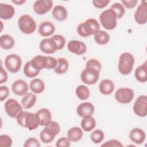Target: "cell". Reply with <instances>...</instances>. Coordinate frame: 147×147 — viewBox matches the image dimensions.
<instances>
[{"mask_svg": "<svg viewBox=\"0 0 147 147\" xmlns=\"http://www.w3.org/2000/svg\"><path fill=\"white\" fill-rule=\"evenodd\" d=\"M100 30V25L94 18H89L81 22L77 27V32L83 37H87L96 34Z\"/></svg>", "mask_w": 147, "mask_h": 147, "instance_id": "1", "label": "cell"}, {"mask_svg": "<svg viewBox=\"0 0 147 147\" xmlns=\"http://www.w3.org/2000/svg\"><path fill=\"white\" fill-rule=\"evenodd\" d=\"M17 122L23 127L33 130L40 125V119L37 113L23 111L17 118Z\"/></svg>", "mask_w": 147, "mask_h": 147, "instance_id": "2", "label": "cell"}, {"mask_svg": "<svg viewBox=\"0 0 147 147\" xmlns=\"http://www.w3.org/2000/svg\"><path fill=\"white\" fill-rule=\"evenodd\" d=\"M60 131L59 124L56 121H51L40 132V138L44 144H49L54 140Z\"/></svg>", "mask_w": 147, "mask_h": 147, "instance_id": "3", "label": "cell"}, {"mask_svg": "<svg viewBox=\"0 0 147 147\" xmlns=\"http://www.w3.org/2000/svg\"><path fill=\"white\" fill-rule=\"evenodd\" d=\"M134 64V58L132 54L129 52L122 53L119 59L118 71L123 75L131 73Z\"/></svg>", "mask_w": 147, "mask_h": 147, "instance_id": "4", "label": "cell"}, {"mask_svg": "<svg viewBox=\"0 0 147 147\" xmlns=\"http://www.w3.org/2000/svg\"><path fill=\"white\" fill-rule=\"evenodd\" d=\"M117 16L112 9H106L102 12L99 16V21L102 26L107 30H113L117 24Z\"/></svg>", "mask_w": 147, "mask_h": 147, "instance_id": "5", "label": "cell"}, {"mask_svg": "<svg viewBox=\"0 0 147 147\" xmlns=\"http://www.w3.org/2000/svg\"><path fill=\"white\" fill-rule=\"evenodd\" d=\"M18 25L20 30L26 34H32L36 29V23L35 21L28 14L21 16L18 19Z\"/></svg>", "mask_w": 147, "mask_h": 147, "instance_id": "6", "label": "cell"}, {"mask_svg": "<svg viewBox=\"0 0 147 147\" xmlns=\"http://www.w3.org/2000/svg\"><path fill=\"white\" fill-rule=\"evenodd\" d=\"M4 109L6 114L10 117L17 118L23 112L22 106L16 99H9L6 101Z\"/></svg>", "mask_w": 147, "mask_h": 147, "instance_id": "7", "label": "cell"}, {"mask_svg": "<svg viewBox=\"0 0 147 147\" xmlns=\"http://www.w3.org/2000/svg\"><path fill=\"white\" fill-rule=\"evenodd\" d=\"M5 65L11 73H16L20 71L22 65V60L16 54H10L5 59Z\"/></svg>", "mask_w": 147, "mask_h": 147, "instance_id": "8", "label": "cell"}, {"mask_svg": "<svg viewBox=\"0 0 147 147\" xmlns=\"http://www.w3.org/2000/svg\"><path fill=\"white\" fill-rule=\"evenodd\" d=\"M99 71L92 68H85L80 74L81 80L85 84L92 85L95 84L99 78Z\"/></svg>", "mask_w": 147, "mask_h": 147, "instance_id": "9", "label": "cell"}, {"mask_svg": "<svg viewBox=\"0 0 147 147\" xmlns=\"http://www.w3.org/2000/svg\"><path fill=\"white\" fill-rule=\"evenodd\" d=\"M134 97L133 90L130 88L122 87L118 89L115 93L116 100L122 104L130 103Z\"/></svg>", "mask_w": 147, "mask_h": 147, "instance_id": "10", "label": "cell"}, {"mask_svg": "<svg viewBox=\"0 0 147 147\" xmlns=\"http://www.w3.org/2000/svg\"><path fill=\"white\" fill-rule=\"evenodd\" d=\"M134 113L140 117H144L147 114V96L145 95L139 96L133 105Z\"/></svg>", "mask_w": 147, "mask_h": 147, "instance_id": "11", "label": "cell"}, {"mask_svg": "<svg viewBox=\"0 0 147 147\" xmlns=\"http://www.w3.org/2000/svg\"><path fill=\"white\" fill-rule=\"evenodd\" d=\"M134 19L140 25L145 24L147 22V1H142L138 6L134 13Z\"/></svg>", "mask_w": 147, "mask_h": 147, "instance_id": "12", "label": "cell"}, {"mask_svg": "<svg viewBox=\"0 0 147 147\" xmlns=\"http://www.w3.org/2000/svg\"><path fill=\"white\" fill-rule=\"evenodd\" d=\"M53 7L52 1L38 0L34 2L33 8L34 12L38 15H44L51 10Z\"/></svg>", "mask_w": 147, "mask_h": 147, "instance_id": "13", "label": "cell"}, {"mask_svg": "<svg viewBox=\"0 0 147 147\" xmlns=\"http://www.w3.org/2000/svg\"><path fill=\"white\" fill-rule=\"evenodd\" d=\"M68 51L76 55H82L87 51V46L85 43L79 40H71L67 44Z\"/></svg>", "mask_w": 147, "mask_h": 147, "instance_id": "14", "label": "cell"}, {"mask_svg": "<svg viewBox=\"0 0 147 147\" xmlns=\"http://www.w3.org/2000/svg\"><path fill=\"white\" fill-rule=\"evenodd\" d=\"M40 49L46 54H52L57 51V47L52 37L44 38L41 41L39 45Z\"/></svg>", "mask_w": 147, "mask_h": 147, "instance_id": "15", "label": "cell"}, {"mask_svg": "<svg viewBox=\"0 0 147 147\" xmlns=\"http://www.w3.org/2000/svg\"><path fill=\"white\" fill-rule=\"evenodd\" d=\"M13 92L18 96H24L29 90L28 83L24 80L18 79L15 80L11 85Z\"/></svg>", "mask_w": 147, "mask_h": 147, "instance_id": "16", "label": "cell"}, {"mask_svg": "<svg viewBox=\"0 0 147 147\" xmlns=\"http://www.w3.org/2000/svg\"><path fill=\"white\" fill-rule=\"evenodd\" d=\"M94 105L88 102H85L79 104L76 108L77 114L83 118L85 116L91 115L94 113Z\"/></svg>", "mask_w": 147, "mask_h": 147, "instance_id": "17", "label": "cell"}, {"mask_svg": "<svg viewBox=\"0 0 147 147\" xmlns=\"http://www.w3.org/2000/svg\"><path fill=\"white\" fill-rule=\"evenodd\" d=\"M129 138L133 142L140 145L144 142L146 138V134L142 129L136 127L130 130Z\"/></svg>", "mask_w": 147, "mask_h": 147, "instance_id": "18", "label": "cell"}, {"mask_svg": "<svg viewBox=\"0 0 147 147\" xmlns=\"http://www.w3.org/2000/svg\"><path fill=\"white\" fill-rule=\"evenodd\" d=\"M38 33L42 37H48L53 34L55 31L54 25L48 21L42 22L38 26Z\"/></svg>", "mask_w": 147, "mask_h": 147, "instance_id": "19", "label": "cell"}, {"mask_svg": "<svg viewBox=\"0 0 147 147\" xmlns=\"http://www.w3.org/2000/svg\"><path fill=\"white\" fill-rule=\"evenodd\" d=\"M32 65L37 70H41L46 68L48 65L47 56L42 55H37L30 60Z\"/></svg>", "mask_w": 147, "mask_h": 147, "instance_id": "20", "label": "cell"}, {"mask_svg": "<svg viewBox=\"0 0 147 147\" xmlns=\"http://www.w3.org/2000/svg\"><path fill=\"white\" fill-rule=\"evenodd\" d=\"M15 10L13 6L6 4H0V18L2 20H7L11 19L14 15Z\"/></svg>", "mask_w": 147, "mask_h": 147, "instance_id": "21", "label": "cell"}, {"mask_svg": "<svg viewBox=\"0 0 147 147\" xmlns=\"http://www.w3.org/2000/svg\"><path fill=\"white\" fill-rule=\"evenodd\" d=\"M115 85L113 82L110 79H103L99 84V90L100 93L105 95L111 94L114 90Z\"/></svg>", "mask_w": 147, "mask_h": 147, "instance_id": "22", "label": "cell"}, {"mask_svg": "<svg viewBox=\"0 0 147 147\" xmlns=\"http://www.w3.org/2000/svg\"><path fill=\"white\" fill-rule=\"evenodd\" d=\"M53 18L59 21H63L68 17V11L65 7L62 5H56L52 11Z\"/></svg>", "mask_w": 147, "mask_h": 147, "instance_id": "23", "label": "cell"}, {"mask_svg": "<svg viewBox=\"0 0 147 147\" xmlns=\"http://www.w3.org/2000/svg\"><path fill=\"white\" fill-rule=\"evenodd\" d=\"M134 76L136 80L141 83H145L147 81V63L146 61L136 69Z\"/></svg>", "mask_w": 147, "mask_h": 147, "instance_id": "24", "label": "cell"}, {"mask_svg": "<svg viewBox=\"0 0 147 147\" xmlns=\"http://www.w3.org/2000/svg\"><path fill=\"white\" fill-rule=\"evenodd\" d=\"M36 113L39 118L41 126H45L52 121L51 113L48 109L42 108L39 109Z\"/></svg>", "mask_w": 147, "mask_h": 147, "instance_id": "25", "label": "cell"}, {"mask_svg": "<svg viewBox=\"0 0 147 147\" xmlns=\"http://www.w3.org/2000/svg\"><path fill=\"white\" fill-rule=\"evenodd\" d=\"M36 96L32 92H28L21 99V105L25 109H29L34 106L36 102Z\"/></svg>", "mask_w": 147, "mask_h": 147, "instance_id": "26", "label": "cell"}, {"mask_svg": "<svg viewBox=\"0 0 147 147\" xmlns=\"http://www.w3.org/2000/svg\"><path fill=\"white\" fill-rule=\"evenodd\" d=\"M83 136L82 130L79 127H71L67 132V138L70 141L78 142L80 141Z\"/></svg>", "mask_w": 147, "mask_h": 147, "instance_id": "27", "label": "cell"}, {"mask_svg": "<svg viewBox=\"0 0 147 147\" xmlns=\"http://www.w3.org/2000/svg\"><path fill=\"white\" fill-rule=\"evenodd\" d=\"M80 125L83 130L87 132H89L95 127L96 121L94 118L91 115L85 116L83 117Z\"/></svg>", "mask_w": 147, "mask_h": 147, "instance_id": "28", "label": "cell"}, {"mask_svg": "<svg viewBox=\"0 0 147 147\" xmlns=\"http://www.w3.org/2000/svg\"><path fill=\"white\" fill-rule=\"evenodd\" d=\"M29 87L32 92L34 94H40L45 89V84L41 79L35 78L30 81Z\"/></svg>", "mask_w": 147, "mask_h": 147, "instance_id": "29", "label": "cell"}, {"mask_svg": "<svg viewBox=\"0 0 147 147\" xmlns=\"http://www.w3.org/2000/svg\"><path fill=\"white\" fill-rule=\"evenodd\" d=\"M15 44L14 38L9 34L2 35L0 37L1 47L6 50L11 49Z\"/></svg>", "mask_w": 147, "mask_h": 147, "instance_id": "30", "label": "cell"}, {"mask_svg": "<svg viewBox=\"0 0 147 147\" xmlns=\"http://www.w3.org/2000/svg\"><path fill=\"white\" fill-rule=\"evenodd\" d=\"M57 63L54 71L58 75L64 74L67 72L69 67V64L67 60L63 57L58 58L57 59Z\"/></svg>", "mask_w": 147, "mask_h": 147, "instance_id": "31", "label": "cell"}, {"mask_svg": "<svg viewBox=\"0 0 147 147\" xmlns=\"http://www.w3.org/2000/svg\"><path fill=\"white\" fill-rule=\"evenodd\" d=\"M94 40L99 45H106L110 41V36L106 32L100 30L94 35Z\"/></svg>", "mask_w": 147, "mask_h": 147, "instance_id": "32", "label": "cell"}, {"mask_svg": "<svg viewBox=\"0 0 147 147\" xmlns=\"http://www.w3.org/2000/svg\"><path fill=\"white\" fill-rule=\"evenodd\" d=\"M75 93L77 97L82 100L87 99L90 96V90L88 88L84 85L78 86L75 90Z\"/></svg>", "mask_w": 147, "mask_h": 147, "instance_id": "33", "label": "cell"}, {"mask_svg": "<svg viewBox=\"0 0 147 147\" xmlns=\"http://www.w3.org/2000/svg\"><path fill=\"white\" fill-rule=\"evenodd\" d=\"M24 73L26 77L33 78L37 76L40 73V71L36 69L32 65L30 61H29L25 63L24 67Z\"/></svg>", "mask_w": 147, "mask_h": 147, "instance_id": "34", "label": "cell"}, {"mask_svg": "<svg viewBox=\"0 0 147 147\" xmlns=\"http://www.w3.org/2000/svg\"><path fill=\"white\" fill-rule=\"evenodd\" d=\"M105 134L103 131L99 129H96L94 130L90 136L91 141L94 144H99L104 139Z\"/></svg>", "mask_w": 147, "mask_h": 147, "instance_id": "35", "label": "cell"}, {"mask_svg": "<svg viewBox=\"0 0 147 147\" xmlns=\"http://www.w3.org/2000/svg\"><path fill=\"white\" fill-rule=\"evenodd\" d=\"M110 9L114 11V12L116 14L117 19H121L125 14V9L123 6L120 3L116 2V3H113L111 6Z\"/></svg>", "mask_w": 147, "mask_h": 147, "instance_id": "36", "label": "cell"}, {"mask_svg": "<svg viewBox=\"0 0 147 147\" xmlns=\"http://www.w3.org/2000/svg\"><path fill=\"white\" fill-rule=\"evenodd\" d=\"M52 38L55 41L57 45V50H61L64 47L65 44V38L64 37L60 34H55L53 36Z\"/></svg>", "mask_w": 147, "mask_h": 147, "instance_id": "37", "label": "cell"}, {"mask_svg": "<svg viewBox=\"0 0 147 147\" xmlns=\"http://www.w3.org/2000/svg\"><path fill=\"white\" fill-rule=\"evenodd\" d=\"M86 67L94 68L100 72L101 70L102 66L98 60L95 59H91L87 61L86 64Z\"/></svg>", "mask_w": 147, "mask_h": 147, "instance_id": "38", "label": "cell"}, {"mask_svg": "<svg viewBox=\"0 0 147 147\" xmlns=\"http://www.w3.org/2000/svg\"><path fill=\"white\" fill-rule=\"evenodd\" d=\"M12 139L6 134H2L0 136V146L5 147H10L12 145Z\"/></svg>", "mask_w": 147, "mask_h": 147, "instance_id": "39", "label": "cell"}, {"mask_svg": "<svg viewBox=\"0 0 147 147\" xmlns=\"http://www.w3.org/2000/svg\"><path fill=\"white\" fill-rule=\"evenodd\" d=\"M24 146V147H40V144L38 140L35 137H30L25 141Z\"/></svg>", "mask_w": 147, "mask_h": 147, "instance_id": "40", "label": "cell"}, {"mask_svg": "<svg viewBox=\"0 0 147 147\" xmlns=\"http://www.w3.org/2000/svg\"><path fill=\"white\" fill-rule=\"evenodd\" d=\"M57 147H69L71 146V141L67 137H61L58 139L56 143Z\"/></svg>", "mask_w": 147, "mask_h": 147, "instance_id": "41", "label": "cell"}, {"mask_svg": "<svg viewBox=\"0 0 147 147\" xmlns=\"http://www.w3.org/2000/svg\"><path fill=\"white\" fill-rule=\"evenodd\" d=\"M101 146H106V147H122L123 146L122 144L117 140H110L102 145H101Z\"/></svg>", "mask_w": 147, "mask_h": 147, "instance_id": "42", "label": "cell"}, {"mask_svg": "<svg viewBox=\"0 0 147 147\" xmlns=\"http://www.w3.org/2000/svg\"><path fill=\"white\" fill-rule=\"evenodd\" d=\"M10 94L8 87L6 86H2L0 87V100L3 101L7 98Z\"/></svg>", "mask_w": 147, "mask_h": 147, "instance_id": "43", "label": "cell"}, {"mask_svg": "<svg viewBox=\"0 0 147 147\" xmlns=\"http://www.w3.org/2000/svg\"><path fill=\"white\" fill-rule=\"evenodd\" d=\"M110 2L109 0H94L92 1L93 5L98 9H103L107 6Z\"/></svg>", "mask_w": 147, "mask_h": 147, "instance_id": "44", "label": "cell"}, {"mask_svg": "<svg viewBox=\"0 0 147 147\" xmlns=\"http://www.w3.org/2000/svg\"><path fill=\"white\" fill-rule=\"evenodd\" d=\"M47 59H48V65H47V69H55L57 63V59H56L55 58L52 56H47Z\"/></svg>", "mask_w": 147, "mask_h": 147, "instance_id": "45", "label": "cell"}, {"mask_svg": "<svg viewBox=\"0 0 147 147\" xmlns=\"http://www.w3.org/2000/svg\"><path fill=\"white\" fill-rule=\"evenodd\" d=\"M121 3L123 6H125L127 9H132L134 8L137 3H138V1L137 0H129V1H125V0H122Z\"/></svg>", "mask_w": 147, "mask_h": 147, "instance_id": "46", "label": "cell"}, {"mask_svg": "<svg viewBox=\"0 0 147 147\" xmlns=\"http://www.w3.org/2000/svg\"><path fill=\"white\" fill-rule=\"evenodd\" d=\"M8 75L7 72L3 69V68L1 67V75H0V83L2 84L3 83H5L7 80Z\"/></svg>", "mask_w": 147, "mask_h": 147, "instance_id": "47", "label": "cell"}, {"mask_svg": "<svg viewBox=\"0 0 147 147\" xmlns=\"http://www.w3.org/2000/svg\"><path fill=\"white\" fill-rule=\"evenodd\" d=\"M11 2H13L14 3L17 5H21L24 3L26 2V1H25V0H24V1L23 0H19V1L14 0V1H11Z\"/></svg>", "mask_w": 147, "mask_h": 147, "instance_id": "48", "label": "cell"}]
</instances>
